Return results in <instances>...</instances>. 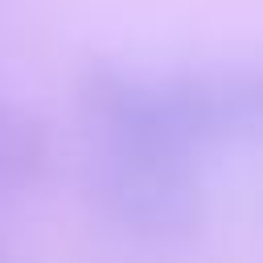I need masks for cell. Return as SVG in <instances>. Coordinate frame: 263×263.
Segmentation results:
<instances>
[{"mask_svg": "<svg viewBox=\"0 0 263 263\" xmlns=\"http://www.w3.org/2000/svg\"><path fill=\"white\" fill-rule=\"evenodd\" d=\"M82 185L111 226L148 242L185 238L205 218L197 156L173 148L119 136H86Z\"/></svg>", "mask_w": 263, "mask_h": 263, "instance_id": "cell-1", "label": "cell"}, {"mask_svg": "<svg viewBox=\"0 0 263 263\" xmlns=\"http://www.w3.org/2000/svg\"><path fill=\"white\" fill-rule=\"evenodd\" d=\"M160 95L197 156L226 144H263V62L160 74Z\"/></svg>", "mask_w": 263, "mask_h": 263, "instance_id": "cell-2", "label": "cell"}, {"mask_svg": "<svg viewBox=\"0 0 263 263\" xmlns=\"http://www.w3.org/2000/svg\"><path fill=\"white\" fill-rule=\"evenodd\" d=\"M53 160L49 127L37 111L0 95V205L33 193Z\"/></svg>", "mask_w": 263, "mask_h": 263, "instance_id": "cell-3", "label": "cell"}, {"mask_svg": "<svg viewBox=\"0 0 263 263\" xmlns=\"http://www.w3.org/2000/svg\"><path fill=\"white\" fill-rule=\"evenodd\" d=\"M0 263H16V259L8 255V247H0Z\"/></svg>", "mask_w": 263, "mask_h": 263, "instance_id": "cell-4", "label": "cell"}]
</instances>
